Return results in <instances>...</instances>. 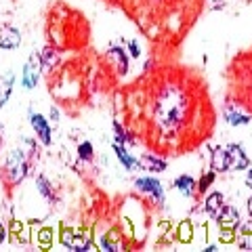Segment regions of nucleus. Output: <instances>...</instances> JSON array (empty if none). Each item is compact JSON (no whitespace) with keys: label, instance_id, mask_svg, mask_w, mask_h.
Here are the masks:
<instances>
[{"label":"nucleus","instance_id":"17","mask_svg":"<svg viewBox=\"0 0 252 252\" xmlns=\"http://www.w3.org/2000/svg\"><path fill=\"white\" fill-rule=\"evenodd\" d=\"M235 235H238V246L242 250H252V223L242 225L240 233H235Z\"/></svg>","mask_w":252,"mask_h":252},{"label":"nucleus","instance_id":"21","mask_svg":"<svg viewBox=\"0 0 252 252\" xmlns=\"http://www.w3.org/2000/svg\"><path fill=\"white\" fill-rule=\"evenodd\" d=\"M114 132H116L114 141H118V143H135V139L130 137V132H126L118 120H114Z\"/></svg>","mask_w":252,"mask_h":252},{"label":"nucleus","instance_id":"23","mask_svg":"<svg viewBox=\"0 0 252 252\" xmlns=\"http://www.w3.org/2000/svg\"><path fill=\"white\" fill-rule=\"evenodd\" d=\"M78 156H80V160H84V162H93L94 149H93V143H91V141H84V143L78 145Z\"/></svg>","mask_w":252,"mask_h":252},{"label":"nucleus","instance_id":"6","mask_svg":"<svg viewBox=\"0 0 252 252\" xmlns=\"http://www.w3.org/2000/svg\"><path fill=\"white\" fill-rule=\"evenodd\" d=\"M30 124H32V128H34V135L40 139V143L46 145V147H51L53 135H51V124H49V120H46L42 114L30 112Z\"/></svg>","mask_w":252,"mask_h":252},{"label":"nucleus","instance_id":"24","mask_svg":"<svg viewBox=\"0 0 252 252\" xmlns=\"http://www.w3.org/2000/svg\"><path fill=\"white\" fill-rule=\"evenodd\" d=\"M191 235H193V231H191V223H189V220L179 225V240L181 242H191Z\"/></svg>","mask_w":252,"mask_h":252},{"label":"nucleus","instance_id":"31","mask_svg":"<svg viewBox=\"0 0 252 252\" xmlns=\"http://www.w3.org/2000/svg\"><path fill=\"white\" fill-rule=\"evenodd\" d=\"M246 206H248V215H250V220H252V198L248 200V204H246Z\"/></svg>","mask_w":252,"mask_h":252},{"label":"nucleus","instance_id":"12","mask_svg":"<svg viewBox=\"0 0 252 252\" xmlns=\"http://www.w3.org/2000/svg\"><path fill=\"white\" fill-rule=\"evenodd\" d=\"M210 168L215 172H227L229 170V158H227L225 147H215L210 154Z\"/></svg>","mask_w":252,"mask_h":252},{"label":"nucleus","instance_id":"16","mask_svg":"<svg viewBox=\"0 0 252 252\" xmlns=\"http://www.w3.org/2000/svg\"><path fill=\"white\" fill-rule=\"evenodd\" d=\"M40 61H42V67L44 69H53L59 63V53L55 51L53 46H44L42 53H40Z\"/></svg>","mask_w":252,"mask_h":252},{"label":"nucleus","instance_id":"8","mask_svg":"<svg viewBox=\"0 0 252 252\" xmlns=\"http://www.w3.org/2000/svg\"><path fill=\"white\" fill-rule=\"evenodd\" d=\"M225 149H227V158H229V170L250 168V158L246 152H244V147L240 143H229Z\"/></svg>","mask_w":252,"mask_h":252},{"label":"nucleus","instance_id":"15","mask_svg":"<svg viewBox=\"0 0 252 252\" xmlns=\"http://www.w3.org/2000/svg\"><path fill=\"white\" fill-rule=\"evenodd\" d=\"M223 193L220 191H212L206 200H204V212H208L210 217H215L217 219V215H219V210L223 208Z\"/></svg>","mask_w":252,"mask_h":252},{"label":"nucleus","instance_id":"32","mask_svg":"<svg viewBox=\"0 0 252 252\" xmlns=\"http://www.w3.org/2000/svg\"><path fill=\"white\" fill-rule=\"evenodd\" d=\"M250 94H252V78H250Z\"/></svg>","mask_w":252,"mask_h":252},{"label":"nucleus","instance_id":"25","mask_svg":"<svg viewBox=\"0 0 252 252\" xmlns=\"http://www.w3.org/2000/svg\"><path fill=\"white\" fill-rule=\"evenodd\" d=\"M38 244H40V248H51L53 246V231L40 229V233H38Z\"/></svg>","mask_w":252,"mask_h":252},{"label":"nucleus","instance_id":"27","mask_svg":"<svg viewBox=\"0 0 252 252\" xmlns=\"http://www.w3.org/2000/svg\"><path fill=\"white\" fill-rule=\"evenodd\" d=\"M49 116H53V118H51V120H53V124H57V122H59V109H57V107H51Z\"/></svg>","mask_w":252,"mask_h":252},{"label":"nucleus","instance_id":"19","mask_svg":"<svg viewBox=\"0 0 252 252\" xmlns=\"http://www.w3.org/2000/svg\"><path fill=\"white\" fill-rule=\"evenodd\" d=\"M109 57L114 59L116 65L120 63V74H124L126 67H128V59H126V55H124V51L120 49V46H112V49H109Z\"/></svg>","mask_w":252,"mask_h":252},{"label":"nucleus","instance_id":"3","mask_svg":"<svg viewBox=\"0 0 252 252\" xmlns=\"http://www.w3.org/2000/svg\"><path fill=\"white\" fill-rule=\"evenodd\" d=\"M61 244L69 250H91L94 248L93 235L86 229H63L61 231Z\"/></svg>","mask_w":252,"mask_h":252},{"label":"nucleus","instance_id":"4","mask_svg":"<svg viewBox=\"0 0 252 252\" xmlns=\"http://www.w3.org/2000/svg\"><path fill=\"white\" fill-rule=\"evenodd\" d=\"M42 61H40V55H36V53H32L28 61H26V65H23V74H21V84H23V89H36V84L38 80H40V74H42Z\"/></svg>","mask_w":252,"mask_h":252},{"label":"nucleus","instance_id":"5","mask_svg":"<svg viewBox=\"0 0 252 252\" xmlns=\"http://www.w3.org/2000/svg\"><path fill=\"white\" fill-rule=\"evenodd\" d=\"M223 118L231 126H244L252 122V116L248 112H244V107L240 103H235V101H227L223 105Z\"/></svg>","mask_w":252,"mask_h":252},{"label":"nucleus","instance_id":"11","mask_svg":"<svg viewBox=\"0 0 252 252\" xmlns=\"http://www.w3.org/2000/svg\"><path fill=\"white\" fill-rule=\"evenodd\" d=\"M139 168L147 172H164L168 168V162L164 158H158L154 154H143L139 158Z\"/></svg>","mask_w":252,"mask_h":252},{"label":"nucleus","instance_id":"20","mask_svg":"<svg viewBox=\"0 0 252 252\" xmlns=\"http://www.w3.org/2000/svg\"><path fill=\"white\" fill-rule=\"evenodd\" d=\"M13 82H15L13 74H6V76H4V80H2V94H0V107H4V103L9 101L11 91H13Z\"/></svg>","mask_w":252,"mask_h":252},{"label":"nucleus","instance_id":"1","mask_svg":"<svg viewBox=\"0 0 252 252\" xmlns=\"http://www.w3.org/2000/svg\"><path fill=\"white\" fill-rule=\"evenodd\" d=\"M193 116V101L187 86L179 80L164 82L152 101V126L158 137L175 141L183 135Z\"/></svg>","mask_w":252,"mask_h":252},{"label":"nucleus","instance_id":"9","mask_svg":"<svg viewBox=\"0 0 252 252\" xmlns=\"http://www.w3.org/2000/svg\"><path fill=\"white\" fill-rule=\"evenodd\" d=\"M135 185H137L139 191H145L154 202H158V204L164 202V189H162V183L158 179H154V177H141V179L135 181Z\"/></svg>","mask_w":252,"mask_h":252},{"label":"nucleus","instance_id":"18","mask_svg":"<svg viewBox=\"0 0 252 252\" xmlns=\"http://www.w3.org/2000/svg\"><path fill=\"white\" fill-rule=\"evenodd\" d=\"M36 187H38V191H40V195L44 200H49V202H55V191H53V185H51V181L46 179L44 175H40L36 179Z\"/></svg>","mask_w":252,"mask_h":252},{"label":"nucleus","instance_id":"14","mask_svg":"<svg viewBox=\"0 0 252 252\" xmlns=\"http://www.w3.org/2000/svg\"><path fill=\"white\" fill-rule=\"evenodd\" d=\"M175 189L179 193H183L185 198H191V195L198 191V181L189 175H181L175 179Z\"/></svg>","mask_w":252,"mask_h":252},{"label":"nucleus","instance_id":"22","mask_svg":"<svg viewBox=\"0 0 252 252\" xmlns=\"http://www.w3.org/2000/svg\"><path fill=\"white\" fill-rule=\"evenodd\" d=\"M215 179H217V172L215 170H210V172H206V175H202V179L198 181V193H206L208 189H210V185L215 183Z\"/></svg>","mask_w":252,"mask_h":252},{"label":"nucleus","instance_id":"2","mask_svg":"<svg viewBox=\"0 0 252 252\" xmlns=\"http://www.w3.org/2000/svg\"><path fill=\"white\" fill-rule=\"evenodd\" d=\"M30 158L28 154L19 147H13L9 156H6V162H4V175L9 179L11 185H19L23 179L28 177L30 172Z\"/></svg>","mask_w":252,"mask_h":252},{"label":"nucleus","instance_id":"30","mask_svg":"<svg viewBox=\"0 0 252 252\" xmlns=\"http://www.w3.org/2000/svg\"><path fill=\"white\" fill-rule=\"evenodd\" d=\"M2 132H4V126L0 124V152H2V143H4V141H2Z\"/></svg>","mask_w":252,"mask_h":252},{"label":"nucleus","instance_id":"7","mask_svg":"<svg viewBox=\"0 0 252 252\" xmlns=\"http://www.w3.org/2000/svg\"><path fill=\"white\" fill-rule=\"evenodd\" d=\"M217 223L220 227V231H235L240 227V212L235 206L229 204H223V208L219 210L217 215Z\"/></svg>","mask_w":252,"mask_h":252},{"label":"nucleus","instance_id":"13","mask_svg":"<svg viewBox=\"0 0 252 252\" xmlns=\"http://www.w3.org/2000/svg\"><path fill=\"white\" fill-rule=\"evenodd\" d=\"M112 147H114L116 158L122 162V166H124L126 170H137V168H139V160H137V158H132L128 152H126L124 143H118V141H114Z\"/></svg>","mask_w":252,"mask_h":252},{"label":"nucleus","instance_id":"29","mask_svg":"<svg viewBox=\"0 0 252 252\" xmlns=\"http://www.w3.org/2000/svg\"><path fill=\"white\" fill-rule=\"evenodd\" d=\"M246 187L252 189V168H248V172H246Z\"/></svg>","mask_w":252,"mask_h":252},{"label":"nucleus","instance_id":"26","mask_svg":"<svg viewBox=\"0 0 252 252\" xmlns=\"http://www.w3.org/2000/svg\"><path fill=\"white\" fill-rule=\"evenodd\" d=\"M128 55H130L132 59H139L141 57V46H139L137 40H130L128 42Z\"/></svg>","mask_w":252,"mask_h":252},{"label":"nucleus","instance_id":"28","mask_svg":"<svg viewBox=\"0 0 252 252\" xmlns=\"http://www.w3.org/2000/svg\"><path fill=\"white\" fill-rule=\"evenodd\" d=\"M6 235H9V233H6V227H4L2 223H0V244H2V242L6 240Z\"/></svg>","mask_w":252,"mask_h":252},{"label":"nucleus","instance_id":"10","mask_svg":"<svg viewBox=\"0 0 252 252\" xmlns=\"http://www.w3.org/2000/svg\"><path fill=\"white\" fill-rule=\"evenodd\" d=\"M19 44H21V32L17 28L9 26V23L0 26V49L13 51V49H17Z\"/></svg>","mask_w":252,"mask_h":252}]
</instances>
